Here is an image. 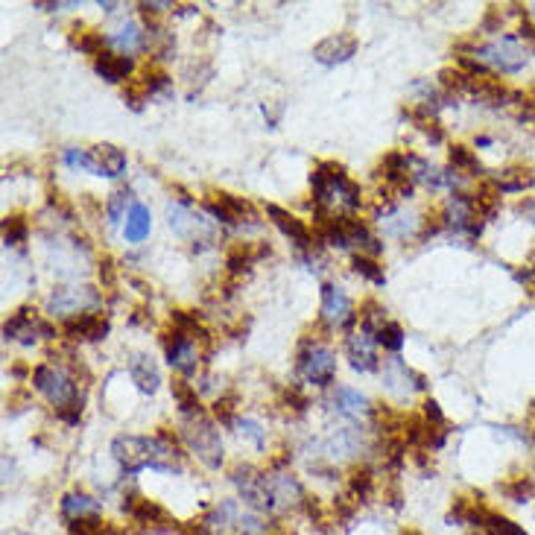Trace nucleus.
Segmentation results:
<instances>
[{
    "mask_svg": "<svg viewBox=\"0 0 535 535\" xmlns=\"http://www.w3.org/2000/svg\"><path fill=\"white\" fill-rule=\"evenodd\" d=\"M112 457L129 477L144 468L173 474V471H179L182 448H179L176 436H170V430L161 427L155 436H117L112 442Z\"/></svg>",
    "mask_w": 535,
    "mask_h": 535,
    "instance_id": "nucleus-1",
    "label": "nucleus"
},
{
    "mask_svg": "<svg viewBox=\"0 0 535 535\" xmlns=\"http://www.w3.org/2000/svg\"><path fill=\"white\" fill-rule=\"evenodd\" d=\"M310 188H313L316 211H325V214H334L337 208L357 211L363 205L360 185L345 173V167L337 161H319L316 170L310 173Z\"/></svg>",
    "mask_w": 535,
    "mask_h": 535,
    "instance_id": "nucleus-2",
    "label": "nucleus"
},
{
    "mask_svg": "<svg viewBox=\"0 0 535 535\" xmlns=\"http://www.w3.org/2000/svg\"><path fill=\"white\" fill-rule=\"evenodd\" d=\"M471 56L480 65L495 68L500 74H518L530 62V44L518 39V36H500V39H492L480 44V47H474Z\"/></svg>",
    "mask_w": 535,
    "mask_h": 535,
    "instance_id": "nucleus-3",
    "label": "nucleus"
},
{
    "mask_svg": "<svg viewBox=\"0 0 535 535\" xmlns=\"http://www.w3.org/2000/svg\"><path fill=\"white\" fill-rule=\"evenodd\" d=\"M182 442L191 448L193 457L205 462L208 468H220L223 465V439H220L217 424L208 416L182 421Z\"/></svg>",
    "mask_w": 535,
    "mask_h": 535,
    "instance_id": "nucleus-4",
    "label": "nucleus"
},
{
    "mask_svg": "<svg viewBox=\"0 0 535 535\" xmlns=\"http://www.w3.org/2000/svg\"><path fill=\"white\" fill-rule=\"evenodd\" d=\"M33 386L56 407V413L65 410V407H71V404H82L77 381L62 366H53V363L36 366L33 369Z\"/></svg>",
    "mask_w": 535,
    "mask_h": 535,
    "instance_id": "nucleus-5",
    "label": "nucleus"
},
{
    "mask_svg": "<svg viewBox=\"0 0 535 535\" xmlns=\"http://www.w3.org/2000/svg\"><path fill=\"white\" fill-rule=\"evenodd\" d=\"M299 375L313 386H331L337 378V354L334 348L316 340H305L299 351Z\"/></svg>",
    "mask_w": 535,
    "mask_h": 535,
    "instance_id": "nucleus-6",
    "label": "nucleus"
},
{
    "mask_svg": "<svg viewBox=\"0 0 535 535\" xmlns=\"http://www.w3.org/2000/svg\"><path fill=\"white\" fill-rule=\"evenodd\" d=\"M231 483L237 486L243 503H246L252 512H275L272 492H269V474L252 468V465H237V468L231 471Z\"/></svg>",
    "mask_w": 535,
    "mask_h": 535,
    "instance_id": "nucleus-7",
    "label": "nucleus"
},
{
    "mask_svg": "<svg viewBox=\"0 0 535 535\" xmlns=\"http://www.w3.org/2000/svg\"><path fill=\"white\" fill-rule=\"evenodd\" d=\"M100 305V293L94 287H56L47 299V313L56 319L62 316H82L91 307Z\"/></svg>",
    "mask_w": 535,
    "mask_h": 535,
    "instance_id": "nucleus-8",
    "label": "nucleus"
},
{
    "mask_svg": "<svg viewBox=\"0 0 535 535\" xmlns=\"http://www.w3.org/2000/svg\"><path fill=\"white\" fill-rule=\"evenodd\" d=\"M199 343L191 334L185 331H176L173 334H164V351H167V363L182 372V375H193L199 369V360H202V351H199Z\"/></svg>",
    "mask_w": 535,
    "mask_h": 535,
    "instance_id": "nucleus-9",
    "label": "nucleus"
},
{
    "mask_svg": "<svg viewBox=\"0 0 535 535\" xmlns=\"http://www.w3.org/2000/svg\"><path fill=\"white\" fill-rule=\"evenodd\" d=\"M167 223H170V229H173L176 237L191 240V243H202L211 234L208 220H202L191 205H182V202H170L167 205Z\"/></svg>",
    "mask_w": 535,
    "mask_h": 535,
    "instance_id": "nucleus-10",
    "label": "nucleus"
},
{
    "mask_svg": "<svg viewBox=\"0 0 535 535\" xmlns=\"http://www.w3.org/2000/svg\"><path fill=\"white\" fill-rule=\"evenodd\" d=\"M354 319H357V313H354V302L348 299V293L337 284H325L322 287V322L328 328H348Z\"/></svg>",
    "mask_w": 535,
    "mask_h": 535,
    "instance_id": "nucleus-11",
    "label": "nucleus"
},
{
    "mask_svg": "<svg viewBox=\"0 0 535 535\" xmlns=\"http://www.w3.org/2000/svg\"><path fill=\"white\" fill-rule=\"evenodd\" d=\"M205 211H208L214 220L226 223V226L243 223V217L255 220V208H252L246 199H240V196H234V193H226V191L211 193V196L205 199Z\"/></svg>",
    "mask_w": 535,
    "mask_h": 535,
    "instance_id": "nucleus-12",
    "label": "nucleus"
},
{
    "mask_svg": "<svg viewBox=\"0 0 535 535\" xmlns=\"http://www.w3.org/2000/svg\"><path fill=\"white\" fill-rule=\"evenodd\" d=\"M345 354H348L354 372H375V369H378V343H375V337L366 334L363 328H360V331H351V334L345 337Z\"/></svg>",
    "mask_w": 535,
    "mask_h": 535,
    "instance_id": "nucleus-13",
    "label": "nucleus"
},
{
    "mask_svg": "<svg viewBox=\"0 0 535 535\" xmlns=\"http://www.w3.org/2000/svg\"><path fill=\"white\" fill-rule=\"evenodd\" d=\"M269 492H272V506H275V512L305 506V500H307L302 483H299L293 474H287V471L269 474Z\"/></svg>",
    "mask_w": 535,
    "mask_h": 535,
    "instance_id": "nucleus-14",
    "label": "nucleus"
},
{
    "mask_svg": "<svg viewBox=\"0 0 535 535\" xmlns=\"http://www.w3.org/2000/svg\"><path fill=\"white\" fill-rule=\"evenodd\" d=\"M357 47H360V41L354 39L351 33H337V36H328V39H322L313 47V59H316L319 65L334 68V65L348 62V59L357 53Z\"/></svg>",
    "mask_w": 535,
    "mask_h": 535,
    "instance_id": "nucleus-15",
    "label": "nucleus"
},
{
    "mask_svg": "<svg viewBox=\"0 0 535 535\" xmlns=\"http://www.w3.org/2000/svg\"><path fill=\"white\" fill-rule=\"evenodd\" d=\"M267 217L278 226V231L284 234V237H290V243H296L299 249H305V252H313V231L307 229L305 220H299L296 214H290V211H284L281 205H267Z\"/></svg>",
    "mask_w": 535,
    "mask_h": 535,
    "instance_id": "nucleus-16",
    "label": "nucleus"
},
{
    "mask_svg": "<svg viewBox=\"0 0 535 535\" xmlns=\"http://www.w3.org/2000/svg\"><path fill=\"white\" fill-rule=\"evenodd\" d=\"M123 512L141 527H170V524H176V521H170L164 506H158L155 500H147L141 495L123 497Z\"/></svg>",
    "mask_w": 535,
    "mask_h": 535,
    "instance_id": "nucleus-17",
    "label": "nucleus"
},
{
    "mask_svg": "<svg viewBox=\"0 0 535 535\" xmlns=\"http://www.w3.org/2000/svg\"><path fill=\"white\" fill-rule=\"evenodd\" d=\"M106 334H109V319L103 313H82L65 322V337L79 343H97L106 340Z\"/></svg>",
    "mask_w": 535,
    "mask_h": 535,
    "instance_id": "nucleus-18",
    "label": "nucleus"
},
{
    "mask_svg": "<svg viewBox=\"0 0 535 535\" xmlns=\"http://www.w3.org/2000/svg\"><path fill=\"white\" fill-rule=\"evenodd\" d=\"M59 509H62V518L71 521V524L88 521V518H100V512H103L100 500L85 495V492H71V495H65L59 500Z\"/></svg>",
    "mask_w": 535,
    "mask_h": 535,
    "instance_id": "nucleus-19",
    "label": "nucleus"
},
{
    "mask_svg": "<svg viewBox=\"0 0 535 535\" xmlns=\"http://www.w3.org/2000/svg\"><path fill=\"white\" fill-rule=\"evenodd\" d=\"M129 375H132V383L144 392V395H155L158 386H161V372L155 366V360L150 354H132L129 357Z\"/></svg>",
    "mask_w": 535,
    "mask_h": 535,
    "instance_id": "nucleus-20",
    "label": "nucleus"
},
{
    "mask_svg": "<svg viewBox=\"0 0 535 535\" xmlns=\"http://www.w3.org/2000/svg\"><path fill=\"white\" fill-rule=\"evenodd\" d=\"M91 155H94V176L117 179L126 173V155L123 150H117L115 144H97Z\"/></svg>",
    "mask_w": 535,
    "mask_h": 535,
    "instance_id": "nucleus-21",
    "label": "nucleus"
},
{
    "mask_svg": "<svg viewBox=\"0 0 535 535\" xmlns=\"http://www.w3.org/2000/svg\"><path fill=\"white\" fill-rule=\"evenodd\" d=\"M94 71L100 74V77L106 79V82H126V79L132 77V71H135V62H132V56H123V53H100L97 59H94Z\"/></svg>",
    "mask_w": 535,
    "mask_h": 535,
    "instance_id": "nucleus-22",
    "label": "nucleus"
},
{
    "mask_svg": "<svg viewBox=\"0 0 535 535\" xmlns=\"http://www.w3.org/2000/svg\"><path fill=\"white\" fill-rule=\"evenodd\" d=\"M381 226L389 237H401V240H407V237H413V234L424 226V220H419V214H413V211L392 208L389 214H381Z\"/></svg>",
    "mask_w": 535,
    "mask_h": 535,
    "instance_id": "nucleus-23",
    "label": "nucleus"
},
{
    "mask_svg": "<svg viewBox=\"0 0 535 535\" xmlns=\"http://www.w3.org/2000/svg\"><path fill=\"white\" fill-rule=\"evenodd\" d=\"M334 410L348 416V419H363V416L372 413L369 398L363 392L351 389V386H337V392H334Z\"/></svg>",
    "mask_w": 535,
    "mask_h": 535,
    "instance_id": "nucleus-24",
    "label": "nucleus"
},
{
    "mask_svg": "<svg viewBox=\"0 0 535 535\" xmlns=\"http://www.w3.org/2000/svg\"><path fill=\"white\" fill-rule=\"evenodd\" d=\"M240 506H237V500H220L211 512H208V518L202 521L205 524V530L214 535V533H229L231 527L237 530V521H240Z\"/></svg>",
    "mask_w": 535,
    "mask_h": 535,
    "instance_id": "nucleus-25",
    "label": "nucleus"
},
{
    "mask_svg": "<svg viewBox=\"0 0 535 535\" xmlns=\"http://www.w3.org/2000/svg\"><path fill=\"white\" fill-rule=\"evenodd\" d=\"M267 255L269 246L252 249L249 243H237V246H231L229 255H226V267H229L231 275H243V272H249V269L255 267L261 258H267Z\"/></svg>",
    "mask_w": 535,
    "mask_h": 535,
    "instance_id": "nucleus-26",
    "label": "nucleus"
},
{
    "mask_svg": "<svg viewBox=\"0 0 535 535\" xmlns=\"http://www.w3.org/2000/svg\"><path fill=\"white\" fill-rule=\"evenodd\" d=\"M106 41L115 44L123 56H129V53H138L141 47H147V33H144L135 21H126V24H120L117 30H112V33L106 36Z\"/></svg>",
    "mask_w": 535,
    "mask_h": 535,
    "instance_id": "nucleus-27",
    "label": "nucleus"
},
{
    "mask_svg": "<svg viewBox=\"0 0 535 535\" xmlns=\"http://www.w3.org/2000/svg\"><path fill=\"white\" fill-rule=\"evenodd\" d=\"M500 193H524L527 188H533L535 173L530 167H506L500 170L495 179H489Z\"/></svg>",
    "mask_w": 535,
    "mask_h": 535,
    "instance_id": "nucleus-28",
    "label": "nucleus"
},
{
    "mask_svg": "<svg viewBox=\"0 0 535 535\" xmlns=\"http://www.w3.org/2000/svg\"><path fill=\"white\" fill-rule=\"evenodd\" d=\"M150 229H153V217H150V208L144 205V202H135L132 208H129V214H126V240L129 243H141V240H147L150 237Z\"/></svg>",
    "mask_w": 535,
    "mask_h": 535,
    "instance_id": "nucleus-29",
    "label": "nucleus"
},
{
    "mask_svg": "<svg viewBox=\"0 0 535 535\" xmlns=\"http://www.w3.org/2000/svg\"><path fill=\"white\" fill-rule=\"evenodd\" d=\"M173 398H176V404H179V410H182V416H185V419L205 416V410H202V401H199V392H196V386L185 381V378L173 381Z\"/></svg>",
    "mask_w": 535,
    "mask_h": 535,
    "instance_id": "nucleus-30",
    "label": "nucleus"
},
{
    "mask_svg": "<svg viewBox=\"0 0 535 535\" xmlns=\"http://www.w3.org/2000/svg\"><path fill=\"white\" fill-rule=\"evenodd\" d=\"M328 459H345L351 457V454H357L360 451V436L354 433V430H337L328 442H325V448H322Z\"/></svg>",
    "mask_w": 535,
    "mask_h": 535,
    "instance_id": "nucleus-31",
    "label": "nucleus"
},
{
    "mask_svg": "<svg viewBox=\"0 0 535 535\" xmlns=\"http://www.w3.org/2000/svg\"><path fill=\"white\" fill-rule=\"evenodd\" d=\"M348 492L354 500H360V503H366L372 492H375V474L363 465V468H354L351 471V477H348Z\"/></svg>",
    "mask_w": 535,
    "mask_h": 535,
    "instance_id": "nucleus-32",
    "label": "nucleus"
},
{
    "mask_svg": "<svg viewBox=\"0 0 535 535\" xmlns=\"http://www.w3.org/2000/svg\"><path fill=\"white\" fill-rule=\"evenodd\" d=\"M71 41H74V47H79L82 53H88V56H100V53H106L103 50V44H106V36L103 33H94V30H85V27H79L74 24V30H71Z\"/></svg>",
    "mask_w": 535,
    "mask_h": 535,
    "instance_id": "nucleus-33",
    "label": "nucleus"
},
{
    "mask_svg": "<svg viewBox=\"0 0 535 535\" xmlns=\"http://www.w3.org/2000/svg\"><path fill=\"white\" fill-rule=\"evenodd\" d=\"M231 427H234V433H237L240 439H249V442L255 445V451H264V445H267V430H264V427H261L258 421H255V419H240V416H237Z\"/></svg>",
    "mask_w": 535,
    "mask_h": 535,
    "instance_id": "nucleus-34",
    "label": "nucleus"
},
{
    "mask_svg": "<svg viewBox=\"0 0 535 535\" xmlns=\"http://www.w3.org/2000/svg\"><path fill=\"white\" fill-rule=\"evenodd\" d=\"M448 158H451V167H454L457 173H468V176H480V173H483V167H480L477 155L471 153L468 147H462V144L451 147Z\"/></svg>",
    "mask_w": 535,
    "mask_h": 535,
    "instance_id": "nucleus-35",
    "label": "nucleus"
},
{
    "mask_svg": "<svg viewBox=\"0 0 535 535\" xmlns=\"http://www.w3.org/2000/svg\"><path fill=\"white\" fill-rule=\"evenodd\" d=\"M375 343L383 345L386 351H395V354H398V351L404 348V328H401L398 322H389V319H386L381 325V331L375 334Z\"/></svg>",
    "mask_w": 535,
    "mask_h": 535,
    "instance_id": "nucleus-36",
    "label": "nucleus"
},
{
    "mask_svg": "<svg viewBox=\"0 0 535 535\" xmlns=\"http://www.w3.org/2000/svg\"><path fill=\"white\" fill-rule=\"evenodd\" d=\"M354 272L357 275H363V278H369L372 284H378L383 287L386 284V275H383V267L375 261V258H369V255H354Z\"/></svg>",
    "mask_w": 535,
    "mask_h": 535,
    "instance_id": "nucleus-37",
    "label": "nucleus"
},
{
    "mask_svg": "<svg viewBox=\"0 0 535 535\" xmlns=\"http://www.w3.org/2000/svg\"><path fill=\"white\" fill-rule=\"evenodd\" d=\"M483 530L489 535H527L524 527H518L515 521H509V518H503V515H497V512H489Z\"/></svg>",
    "mask_w": 535,
    "mask_h": 535,
    "instance_id": "nucleus-38",
    "label": "nucleus"
},
{
    "mask_svg": "<svg viewBox=\"0 0 535 535\" xmlns=\"http://www.w3.org/2000/svg\"><path fill=\"white\" fill-rule=\"evenodd\" d=\"M27 234H30V226H27L24 217H6V223H3V243H6V246L24 243Z\"/></svg>",
    "mask_w": 535,
    "mask_h": 535,
    "instance_id": "nucleus-39",
    "label": "nucleus"
},
{
    "mask_svg": "<svg viewBox=\"0 0 535 535\" xmlns=\"http://www.w3.org/2000/svg\"><path fill=\"white\" fill-rule=\"evenodd\" d=\"M126 205L132 208L135 202H132V191L126 188V191H115L109 196V205H106V214H109V223H120V217H123V211H126ZM129 214V211H126Z\"/></svg>",
    "mask_w": 535,
    "mask_h": 535,
    "instance_id": "nucleus-40",
    "label": "nucleus"
},
{
    "mask_svg": "<svg viewBox=\"0 0 535 535\" xmlns=\"http://www.w3.org/2000/svg\"><path fill=\"white\" fill-rule=\"evenodd\" d=\"M65 164L71 167V170H85V173H94V155L91 150H82V147H71V150H65Z\"/></svg>",
    "mask_w": 535,
    "mask_h": 535,
    "instance_id": "nucleus-41",
    "label": "nucleus"
},
{
    "mask_svg": "<svg viewBox=\"0 0 535 535\" xmlns=\"http://www.w3.org/2000/svg\"><path fill=\"white\" fill-rule=\"evenodd\" d=\"M503 495L509 497V500H515V503H524L527 497L535 495L533 480H530V477H515L512 483L503 486Z\"/></svg>",
    "mask_w": 535,
    "mask_h": 535,
    "instance_id": "nucleus-42",
    "label": "nucleus"
},
{
    "mask_svg": "<svg viewBox=\"0 0 535 535\" xmlns=\"http://www.w3.org/2000/svg\"><path fill=\"white\" fill-rule=\"evenodd\" d=\"M71 535H120L112 524H103L100 518H88L71 527Z\"/></svg>",
    "mask_w": 535,
    "mask_h": 535,
    "instance_id": "nucleus-43",
    "label": "nucleus"
},
{
    "mask_svg": "<svg viewBox=\"0 0 535 535\" xmlns=\"http://www.w3.org/2000/svg\"><path fill=\"white\" fill-rule=\"evenodd\" d=\"M237 533L240 535H264L267 533V524L258 512H243L240 521H237Z\"/></svg>",
    "mask_w": 535,
    "mask_h": 535,
    "instance_id": "nucleus-44",
    "label": "nucleus"
},
{
    "mask_svg": "<svg viewBox=\"0 0 535 535\" xmlns=\"http://www.w3.org/2000/svg\"><path fill=\"white\" fill-rule=\"evenodd\" d=\"M234 410H237V395H226V398H217L214 401V416L223 421V424H234Z\"/></svg>",
    "mask_w": 535,
    "mask_h": 535,
    "instance_id": "nucleus-45",
    "label": "nucleus"
},
{
    "mask_svg": "<svg viewBox=\"0 0 535 535\" xmlns=\"http://www.w3.org/2000/svg\"><path fill=\"white\" fill-rule=\"evenodd\" d=\"M284 404H287L290 410H296V413H305L307 407H310L307 395L299 389V386H290V389L284 392Z\"/></svg>",
    "mask_w": 535,
    "mask_h": 535,
    "instance_id": "nucleus-46",
    "label": "nucleus"
},
{
    "mask_svg": "<svg viewBox=\"0 0 535 535\" xmlns=\"http://www.w3.org/2000/svg\"><path fill=\"white\" fill-rule=\"evenodd\" d=\"M424 419L430 421V424H436V427H445V413L439 410V404L433 398L424 401Z\"/></svg>",
    "mask_w": 535,
    "mask_h": 535,
    "instance_id": "nucleus-47",
    "label": "nucleus"
},
{
    "mask_svg": "<svg viewBox=\"0 0 535 535\" xmlns=\"http://www.w3.org/2000/svg\"><path fill=\"white\" fill-rule=\"evenodd\" d=\"M100 278L112 287L115 284V264H112V258H103L100 261Z\"/></svg>",
    "mask_w": 535,
    "mask_h": 535,
    "instance_id": "nucleus-48",
    "label": "nucleus"
},
{
    "mask_svg": "<svg viewBox=\"0 0 535 535\" xmlns=\"http://www.w3.org/2000/svg\"><path fill=\"white\" fill-rule=\"evenodd\" d=\"M518 281H524V284H527V290L535 296V269H524V272H518Z\"/></svg>",
    "mask_w": 535,
    "mask_h": 535,
    "instance_id": "nucleus-49",
    "label": "nucleus"
},
{
    "mask_svg": "<svg viewBox=\"0 0 535 535\" xmlns=\"http://www.w3.org/2000/svg\"><path fill=\"white\" fill-rule=\"evenodd\" d=\"M100 9H106V12H115L117 3H100Z\"/></svg>",
    "mask_w": 535,
    "mask_h": 535,
    "instance_id": "nucleus-50",
    "label": "nucleus"
},
{
    "mask_svg": "<svg viewBox=\"0 0 535 535\" xmlns=\"http://www.w3.org/2000/svg\"><path fill=\"white\" fill-rule=\"evenodd\" d=\"M527 18H530V21H535V3H530V12H527Z\"/></svg>",
    "mask_w": 535,
    "mask_h": 535,
    "instance_id": "nucleus-51",
    "label": "nucleus"
},
{
    "mask_svg": "<svg viewBox=\"0 0 535 535\" xmlns=\"http://www.w3.org/2000/svg\"><path fill=\"white\" fill-rule=\"evenodd\" d=\"M404 535H419V533H404Z\"/></svg>",
    "mask_w": 535,
    "mask_h": 535,
    "instance_id": "nucleus-52",
    "label": "nucleus"
},
{
    "mask_svg": "<svg viewBox=\"0 0 535 535\" xmlns=\"http://www.w3.org/2000/svg\"><path fill=\"white\" fill-rule=\"evenodd\" d=\"M21 535H27V533H21Z\"/></svg>",
    "mask_w": 535,
    "mask_h": 535,
    "instance_id": "nucleus-53",
    "label": "nucleus"
}]
</instances>
